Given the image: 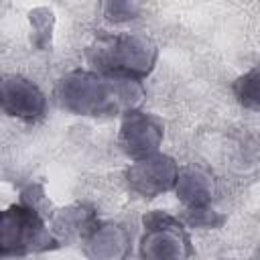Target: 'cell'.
<instances>
[{
    "instance_id": "cell-12",
    "label": "cell",
    "mask_w": 260,
    "mask_h": 260,
    "mask_svg": "<svg viewBox=\"0 0 260 260\" xmlns=\"http://www.w3.org/2000/svg\"><path fill=\"white\" fill-rule=\"evenodd\" d=\"M30 41L39 51H49L55 32V12L49 6H37L28 12Z\"/></svg>"
},
{
    "instance_id": "cell-6",
    "label": "cell",
    "mask_w": 260,
    "mask_h": 260,
    "mask_svg": "<svg viewBox=\"0 0 260 260\" xmlns=\"http://www.w3.org/2000/svg\"><path fill=\"white\" fill-rule=\"evenodd\" d=\"M162 140L165 126L156 116L146 114L142 110H132L126 116H122L118 144L128 158L140 160L158 154Z\"/></svg>"
},
{
    "instance_id": "cell-14",
    "label": "cell",
    "mask_w": 260,
    "mask_h": 260,
    "mask_svg": "<svg viewBox=\"0 0 260 260\" xmlns=\"http://www.w3.org/2000/svg\"><path fill=\"white\" fill-rule=\"evenodd\" d=\"M185 219L193 228H219L225 221V217L221 213L213 211L211 207L199 209V211H185Z\"/></svg>"
},
{
    "instance_id": "cell-3",
    "label": "cell",
    "mask_w": 260,
    "mask_h": 260,
    "mask_svg": "<svg viewBox=\"0 0 260 260\" xmlns=\"http://www.w3.org/2000/svg\"><path fill=\"white\" fill-rule=\"evenodd\" d=\"M59 248V238L47 225L43 213L18 201L6 207L0 215V254L2 258H24Z\"/></svg>"
},
{
    "instance_id": "cell-5",
    "label": "cell",
    "mask_w": 260,
    "mask_h": 260,
    "mask_svg": "<svg viewBox=\"0 0 260 260\" xmlns=\"http://www.w3.org/2000/svg\"><path fill=\"white\" fill-rule=\"evenodd\" d=\"M179 162L169 154H152L148 158L132 160L124 173L128 189L144 199H154L169 191H175L179 179Z\"/></svg>"
},
{
    "instance_id": "cell-11",
    "label": "cell",
    "mask_w": 260,
    "mask_h": 260,
    "mask_svg": "<svg viewBox=\"0 0 260 260\" xmlns=\"http://www.w3.org/2000/svg\"><path fill=\"white\" fill-rule=\"evenodd\" d=\"M232 93L244 110L260 112V63L252 65L232 81Z\"/></svg>"
},
{
    "instance_id": "cell-9",
    "label": "cell",
    "mask_w": 260,
    "mask_h": 260,
    "mask_svg": "<svg viewBox=\"0 0 260 260\" xmlns=\"http://www.w3.org/2000/svg\"><path fill=\"white\" fill-rule=\"evenodd\" d=\"M175 195L183 203L185 211H199L211 207L215 195H217V181L215 177L199 167V165H189L181 169L177 185H175Z\"/></svg>"
},
{
    "instance_id": "cell-4",
    "label": "cell",
    "mask_w": 260,
    "mask_h": 260,
    "mask_svg": "<svg viewBox=\"0 0 260 260\" xmlns=\"http://www.w3.org/2000/svg\"><path fill=\"white\" fill-rule=\"evenodd\" d=\"M140 258L142 260H189L193 256V244L183 221L175 215L152 209L142 215Z\"/></svg>"
},
{
    "instance_id": "cell-10",
    "label": "cell",
    "mask_w": 260,
    "mask_h": 260,
    "mask_svg": "<svg viewBox=\"0 0 260 260\" xmlns=\"http://www.w3.org/2000/svg\"><path fill=\"white\" fill-rule=\"evenodd\" d=\"M95 211L85 203H73L59 209L51 219V230L57 238H79L83 240L98 225Z\"/></svg>"
},
{
    "instance_id": "cell-8",
    "label": "cell",
    "mask_w": 260,
    "mask_h": 260,
    "mask_svg": "<svg viewBox=\"0 0 260 260\" xmlns=\"http://www.w3.org/2000/svg\"><path fill=\"white\" fill-rule=\"evenodd\" d=\"M87 260H128L132 252V236L120 223H98L83 240Z\"/></svg>"
},
{
    "instance_id": "cell-13",
    "label": "cell",
    "mask_w": 260,
    "mask_h": 260,
    "mask_svg": "<svg viewBox=\"0 0 260 260\" xmlns=\"http://www.w3.org/2000/svg\"><path fill=\"white\" fill-rule=\"evenodd\" d=\"M102 16L112 24H124L130 20H136L142 12V4L132 0H108L100 4Z\"/></svg>"
},
{
    "instance_id": "cell-2",
    "label": "cell",
    "mask_w": 260,
    "mask_h": 260,
    "mask_svg": "<svg viewBox=\"0 0 260 260\" xmlns=\"http://www.w3.org/2000/svg\"><path fill=\"white\" fill-rule=\"evenodd\" d=\"M87 61L106 75L146 79L158 61V45L144 32H106L87 47Z\"/></svg>"
},
{
    "instance_id": "cell-1",
    "label": "cell",
    "mask_w": 260,
    "mask_h": 260,
    "mask_svg": "<svg viewBox=\"0 0 260 260\" xmlns=\"http://www.w3.org/2000/svg\"><path fill=\"white\" fill-rule=\"evenodd\" d=\"M55 98L69 114L108 118L140 110L146 91L136 79L106 75L95 69H73L59 77Z\"/></svg>"
},
{
    "instance_id": "cell-7",
    "label": "cell",
    "mask_w": 260,
    "mask_h": 260,
    "mask_svg": "<svg viewBox=\"0 0 260 260\" xmlns=\"http://www.w3.org/2000/svg\"><path fill=\"white\" fill-rule=\"evenodd\" d=\"M0 106L6 116L35 124L47 114V95L32 79L24 75H4L0 83Z\"/></svg>"
}]
</instances>
